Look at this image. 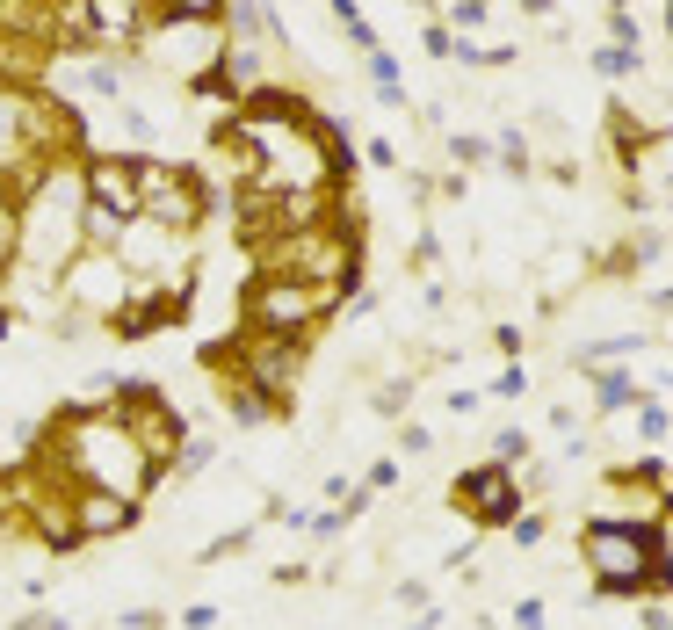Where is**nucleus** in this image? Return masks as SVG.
Masks as SVG:
<instances>
[{
	"mask_svg": "<svg viewBox=\"0 0 673 630\" xmlns=\"http://www.w3.org/2000/svg\"><path fill=\"white\" fill-rule=\"evenodd\" d=\"M37 457L66 478V486H95V493H116V500H145L160 486V464L138 449V435L124 428V413L109 406H66L51 413V428L37 435Z\"/></svg>",
	"mask_w": 673,
	"mask_h": 630,
	"instance_id": "1",
	"label": "nucleus"
},
{
	"mask_svg": "<svg viewBox=\"0 0 673 630\" xmlns=\"http://www.w3.org/2000/svg\"><path fill=\"white\" fill-rule=\"evenodd\" d=\"M579 558L601 594H666L673 587V558L659 544L652 522H630V515H594L579 529Z\"/></svg>",
	"mask_w": 673,
	"mask_h": 630,
	"instance_id": "2",
	"label": "nucleus"
},
{
	"mask_svg": "<svg viewBox=\"0 0 673 630\" xmlns=\"http://www.w3.org/2000/svg\"><path fill=\"white\" fill-rule=\"evenodd\" d=\"M341 312V297L297 276H275V268H254L247 290H239V326L247 334H283V341H312L319 326Z\"/></svg>",
	"mask_w": 673,
	"mask_h": 630,
	"instance_id": "3",
	"label": "nucleus"
},
{
	"mask_svg": "<svg viewBox=\"0 0 673 630\" xmlns=\"http://www.w3.org/2000/svg\"><path fill=\"white\" fill-rule=\"evenodd\" d=\"M138 218H152V225H167V232H203V218H210V189H203V174L196 167H181V160H138Z\"/></svg>",
	"mask_w": 673,
	"mask_h": 630,
	"instance_id": "4",
	"label": "nucleus"
},
{
	"mask_svg": "<svg viewBox=\"0 0 673 630\" xmlns=\"http://www.w3.org/2000/svg\"><path fill=\"white\" fill-rule=\"evenodd\" d=\"M131 290H138V276L109 247H80L73 268H66V312H80L87 326H116L131 305Z\"/></svg>",
	"mask_w": 673,
	"mask_h": 630,
	"instance_id": "5",
	"label": "nucleus"
},
{
	"mask_svg": "<svg viewBox=\"0 0 673 630\" xmlns=\"http://www.w3.org/2000/svg\"><path fill=\"white\" fill-rule=\"evenodd\" d=\"M116 413H124V428L138 435V449L167 478V464L181 457V442H189V435H181V413L167 406V392H160V384H124V392H116Z\"/></svg>",
	"mask_w": 673,
	"mask_h": 630,
	"instance_id": "6",
	"label": "nucleus"
},
{
	"mask_svg": "<svg viewBox=\"0 0 673 630\" xmlns=\"http://www.w3.org/2000/svg\"><path fill=\"white\" fill-rule=\"evenodd\" d=\"M138 160L145 153H87L80 160V189H87V210L95 218H116V225H131L138 218Z\"/></svg>",
	"mask_w": 673,
	"mask_h": 630,
	"instance_id": "7",
	"label": "nucleus"
},
{
	"mask_svg": "<svg viewBox=\"0 0 673 630\" xmlns=\"http://www.w3.org/2000/svg\"><path fill=\"white\" fill-rule=\"evenodd\" d=\"M449 500L464 507L471 522H485V529H507L514 515H522V493H514V464H471L464 478H456L449 486Z\"/></svg>",
	"mask_w": 673,
	"mask_h": 630,
	"instance_id": "8",
	"label": "nucleus"
},
{
	"mask_svg": "<svg viewBox=\"0 0 673 630\" xmlns=\"http://www.w3.org/2000/svg\"><path fill=\"white\" fill-rule=\"evenodd\" d=\"M131 522H138V507H131V500H116V493H95V486H73V529H80V544L124 536Z\"/></svg>",
	"mask_w": 673,
	"mask_h": 630,
	"instance_id": "9",
	"label": "nucleus"
},
{
	"mask_svg": "<svg viewBox=\"0 0 673 630\" xmlns=\"http://www.w3.org/2000/svg\"><path fill=\"white\" fill-rule=\"evenodd\" d=\"M22 196H29V189L0 174V276L15 268V239H22Z\"/></svg>",
	"mask_w": 673,
	"mask_h": 630,
	"instance_id": "10",
	"label": "nucleus"
},
{
	"mask_svg": "<svg viewBox=\"0 0 673 630\" xmlns=\"http://www.w3.org/2000/svg\"><path fill=\"white\" fill-rule=\"evenodd\" d=\"M232 15V0H160V22H196V29H218Z\"/></svg>",
	"mask_w": 673,
	"mask_h": 630,
	"instance_id": "11",
	"label": "nucleus"
},
{
	"mask_svg": "<svg viewBox=\"0 0 673 630\" xmlns=\"http://www.w3.org/2000/svg\"><path fill=\"white\" fill-rule=\"evenodd\" d=\"M630 399H637L630 377H601V406H630Z\"/></svg>",
	"mask_w": 673,
	"mask_h": 630,
	"instance_id": "12",
	"label": "nucleus"
}]
</instances>
